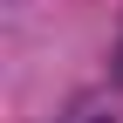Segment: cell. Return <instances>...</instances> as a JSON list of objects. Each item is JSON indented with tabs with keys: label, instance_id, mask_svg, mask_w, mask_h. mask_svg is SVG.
I'll return each mask as SVG.
<instances>
[{
	"label": "cell",
	"instance_id": "1",
	"mask_svg": "<svg viewBox=\"0 0 123 123\" xmlns=\"http://www.w3.org/2000/svg\"><path fill=\"white\" fill-rule=\"evenodd\" d=\"M116 62H123V48H116Z\"/></svg>",
	"mask_w": 123,
	"mask_h": 123
}]
</instances>
